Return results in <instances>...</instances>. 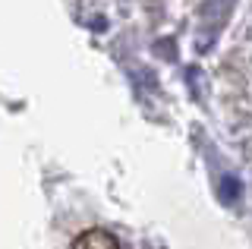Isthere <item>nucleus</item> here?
Wrapping results in <instances>:
<instances>
[{
  "label": "nucleus",
  "instance_id": "1",
  "mask_svg": "<svg viewBox=\"0 0 252 249\" xmlns=\"http://www.w3.org/2000/svg\"><path fill=\"white\" fill-rule=\"evenodd\" d=\"M69 249H123V243L110 230H104V227H89V230H82L73 240Z\"/></svg>",
  "mask_w": 252,
  "mask_h": 249
}]
</instances>
